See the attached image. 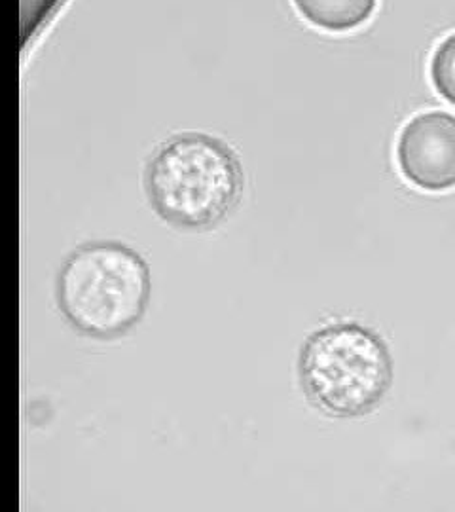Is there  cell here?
I'll use <instances>...</instances> for the list:
<instances>
[{
    "instance_id": "obj_1",
    "label": "cell",
    "mask_w": 455,
    "mask_h": 512,
    "mask_svg": "<svg viewBox=\"0 0 455 512\" xmlns=\"http://www.w3.org/2000/svg\"><path fill=\"white\" fill-rule=\"evenodd\" d=\"M152 211L175 230L211 232L241 202L245 173L234 148L219 137L184 131L158 145L143 173Z\"/></svg>"
},
{
    "instance_id": "obj_2",
    "label": "cell",
    "mask_w": 455,
    "mask_h": 512,
    "mask_svg": "<svg viewBox=\"0 0 455 512\" xmlns=\"http://www.w3.org/2000/svg\"><path fill=\"white\" fill-rule=\"evenodd\" d=\"M152 277L141 253L116 239L76 247L55 277V302L82 336L109 342L135 329L150 306Z\"/></svg>"
},
{
    "instance_id": "obj_3",
    "label": "cell",
    "mask_w": 455,
    "mask_h": 512,
    "mask_svg": "<svg viewBox=\"0 0 455 512\" xmlns=\"http://www.w3.org/2000/svg\"><path fill=\"white\" fill-rule=\"evenodd\" d=\"M300 387L328 418L370 414L393 385V357L382 336L359 323H334L308 336L298 357Z\"/></svg>"
},
{
    "instance_id": "obj_4",
    "label": "cell",
    "mask_w": 455,
    "mask_h": 512,
    "mask_svg": "<svg viewBox=\"0 0 455 512\" xmlns=\"http://www.w3.org/2000/svg\"><path fill=\"white\" fill-rule=\"evenodd\" d=\"M397 164L408 183L427 192L455 186V116L444 110L408 120L397 141Z\"/></svg>"
},
{
    "instance_id": "obj_5",
    "label": "cell",
    "mask_w": 455,
    "mask_h": 512,
    "mask_svg": "<svg viewBox=\"0 0 455 512\" xmlns=\"http://www.w3.org/2000/svg\"><path fill=\"white\" fill-rule=\"evenodd\" d=\"M302 18L311 25L330 31L344 33L368 21L376 2L372 0H317V2H296Z\"/></svg>"
},
{
    "instance_id": "obj_6",
    "label": "cell",
    "mask_w": 455,
    "mask_h": 512,
    "mask_svg": "<svg viewBox=\"0 0 455 512\" xmlns=\"http://www.w3.org/2000/svg\"><path fill=\"white\" fill-rule=\"evenodd\" d=\"M429 73L435 90L455 105V33L438 44Z\"/></svg>"
}]
</instances>
